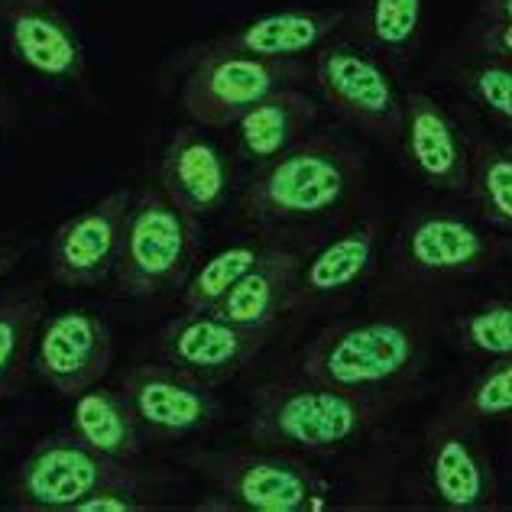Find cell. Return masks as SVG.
<instances>
[{
	"label": "cell",
	"mask_w": 512,
	"mask_h": 512,
	"mask_svg": "<svg viewBox=\"0 0 512 512\" xmlns=\"http://www.w3.org/2000/svg\"><path fill=\"white\" fill-rule=\"evenodd\" d=\"M201 221L185 214L159 185L133 188L124 247L114 269L117 289L130 299L179 292L198 263Z\"/></svg>",
	"instance_id": "277c9868"
},
{
	"label": "cell",
	"mask_w": 512,
	"mask_h": 512,
	"mask_svg": "<svg viewBox=\"0 0 512 512\" xmlns=\"http://www.w3.org/2000/svg\"><path fill=\"white\" fill-rule=\"evenodd\" d=\"M4 117H7V98L0 94V124H4Z\"/></svg>",
	"instance_id": "836d02e7"
},
{
	"label": "cell",
	"mask_w": 512,
	"mask_h": 512,
	"mask_svg": "<svg viewBox=\"0 0 512 512\" xmlns=\"http://www.w3.org/2000/svg\"><path fill=\"white\" fill-rule=\"evenodd\" d=\"M17 260H20L17 247H13V244H0V282L10 276V269L17 266Z\"/></svg>",
	"instance_id": "d6a6232c"
},
{
	"label": "cell",
	"mask_w": 512,
	"mask_h": 512,
	"mask_svg": "<svg viewBox=\"0 0 512 512\" xmlns=\"http://www.w3.org/2000/svg\"><path fill=\"white\" fill-rule=\"evenodd\" d=\"M503 143H506V146H509V150H512V140H503Z\"/></svg>",
	"instance_id": "d590c367"
},
{
	"label": "cell",
	"mask_w": 512,
	"mask_h": 512,
	"mask_svg": "<svg viewBox=\"0 0 512 512\" xmlns=\"http://www.w3.org/2000/svg\"><path fill=\"white\" fill-rule=\"evenodd\" d=\"M425 331L406 315L347 318L321 328L295 357V373L360 396H402L422 370Z\"/></svg>",
	"instance_id": "3957f363"
},
{
	"label": "cell",
	"mask_w": 512,
	"mask_h": 512,
	"mask_svg": "<svg viewBox=\"0 0 512 512\" xmlns=\"http://www.w3.org/2000/svg\"><path fill=\"white\" fill-rule=\"evenodd\" d=\"M114 360V331L107 318L91 308H62L46 315L36 331L33 370L62 399L82 396L98 386Z\"/></svg>",
	"instance_id": "7c38bea8"
},
{
	"label": "cell",
	"mask_w": 512,
	"mask_h": 512,
	"mask_svg": "<svg viewBox=\"0 0 512 512\" xmlns=\"http://www.w3.org/2000/svg\"><path fill=\"white\" fill-rule=\"evenodd\" d=\"M318 120H321L318 101L299 85H292L256 101L227 130H231L237 159H244L250 166H260L276 159L279 153L292 150L295 143H302L318 127Z\"/></svg>",
	"instance_id": "44dd1931"
},
{
	"label": "cell",
	"mask_w": 512,
	"mask_h": 512,
	"mask_svg": "<svg viewBox=\"0 0 512 512\" xmlns=\"http://www.w3.org/2000/svg\"><path fill=\"white\" fill-rule=\"evenodd\" d=\"M269 334L273 331L234 325V321L214 315L211 308L208 312H182L159 328L156 354L169 367L208 386H218L250 367L266 347Z\"/></svg>",
	"instance_id": "4fadbf2b"
},
{
	"label": "cell",
	"mask_w": 512,
	"mask_h": 512,
	"mask_svg": "<svg viewBox=\"0 0 512 512\" xmlns=\"http://www.w3.org/2000/svg\"><path fill=\"white\" fill-rule=\"evenodd\" d=\"M72 431L114 461L133 464L146 448V431L130 412L120 389L91 386L72 399Z\"/></svg>",
	"instance_id": "603a6c76"
},
{
	"label": "cell",
	"mask_w": 512,
	"mask_h": 512,
	"mask_svg": "<svg viewBox=\"0 0 512 512\" xmlns=\"http://www.w3.org/2000/svg\"><path fill=\"white\" fill-rule=\"evenodd\" d=\"M130 188L94 201L91 208L72 214L49 237V269L52 279L69 289H94L114 276L124 224L130 211Z\"/></svg>",
	"instance_id": "5bb4252c"
},
{
	"label": "cell",
	"mask_w": 512,
	"mask_h": 512,
	"mask_svg": "<svg viewBox=\"0 0 512 512\" xmlns=\"http://www.w3.org/2000/svg\"><path fill=\"white\" fill-rule=\"evenodd\" d=\"M425 0H354L344 33L373 49L389 65H409L422 43Z\"/></svg>",
	"instance_id": "7402d4cb"
},
{
	"label": "cell",
	"mask_w": 512,
	"mask_h": 512,
	"mask_svg": "<svg viewBox=\"0 0 512 512\" xmlns=\"http://www.w3.org/2000/svg\"><path fill=\"white\" fill-rule=\"evenodd\" d=\"M0 441H4V428H0Z\"/></svg>",
	"instance_id": "8d00e7d4"
},
{
	"label": "cell",
	"mask_w": 512,
	"mask_h": 512,
	"mask_svg": "<svg viewBox=\"0 0 512 512\" xmlns=\"http://www.w3.org/2000/svg\"><path fill=\"white\" fill-rule=\"evenodd\" d=\"M363 175V153L338 133H308L292 150L253 166L237 211L256 227H292L347 205Z\"/></svg>",
	"instance_id": "7a4b0ae2"
},
{
	"label": "cell",
	"mask_w": 512,
	"mask_h": 512,
	"mask_svg": "<svg viewBox=\"0 0 512 512\" xmlns=\"http://www.w3.org/2000/svg\"><path fill=\"white\" fill-rule=\"evenodd\" d=\"M0 33L20 65L59 85L85 82V46L56 0H0Z\"/></svg>",
	"instance_id": "2e32d148"
},
{
	"label": "cell",
	"mask_w": 512,
	"mask_h": 512,
	"mask_svg": "<svg viewBox=\"0 0 512 512\" xmlns=\"http://www.w3.org/2000/svg\"><path fill=\"white\" fill-rule=\"evenodd\" d=\"M286 234L289 231H282V227H260V234L227 244L224 250L208 256L182 286V312L214 308Z\"/></svg>",
	"instance_id": "cb8c5ba5"
},
{
	"label": "cell",
	"mask_w": 512,
	"mask_h": 512,
	"mask_svg": "<svg viewBox=\"0 0 512 512\" xmlns=\"http://www.w3.org/2000/svg\"><path fill=\"white\" fill-rule=\"evenodd\" d=\"M422 474L431 500L454 512H490L503 506L493 457L474 419L448 406L425 431Z\"/></svg>",
	"instance_id": "9c48e42d"
},
{
	"label": "cell",
	"mask_w": 512,
	"mask_h": 512,
	"mask_svg": "<svg viewBox=\"0 0 512 512\" xmlns=\"http://www.w3.org/2000/svg\"><path fill=\"white\" fill-rule=\"evenodd\" d=\"M386 224L380 214H367L354 227L334 234L305 256L292 289V312H305V308L328 305L334 299H344L347 292H354L363 279L370 276L376 253L383 244Z\"/></svg>",
	"instance_id": "d6986e66"
},
{
	"label": "cell",
	"mask_w": 512,
	"mask_h": 512,
	"mask_svg": "<svg viewBox=\"0 0 512 512\" xmlns=\"http://www.w3.org/2000/svg\"><path fill=\"white\" fill-rule=\"evenodd\" d=\"M46 299L36 289L0 292V402H7L26 386L33 367L36 331L46 318Z\"/></svg>",
	"instance_id": "d4e9b609"
},
{
	"label": "cell",
	"mask_w": 512,
	"mask_h": 512,
	"mask_svg": "<svg viewBox=\"0 0 512 512\" xmlns=\"http://www.w3.org/2000/svg\"><path fill=\"white\" fill-rule=\"evenodd\" d=\"M399 150L406 166L431 192H467L470 146L461 124L448 114L435 94L409 88L402 94V137Z\"/></svg>",
	"instance_id": "9a60e30c"
},
{
	"label": "cell",
	"mask_w": 512,
	"mask_h": 512,
	"mask_svg": "<svg viewBox=\"0 0 512 512\" xmlns=\"http://www.w3.org/2000/svg\"><path fill=\"white\" fill-rule=\"evenodd\" d=\"M467 49L512 62V20H474L467 30Z\"/></svg>",
	"instance_id": "f546056e"
},
{
	"label": "cell",
	"mask_w": 512,
	"mask_h": 512,
	"mask_svg": "<svg viewBox=\"0 0 512 512\" xmlns=\"http://www.w3.org/2000/svg\"><path fill=\"white\" fill-rule=\"evenodd\" d=\"M457 85L474 107H480L490 120L512 133V62L477 56L464 65H457Z\"/></svg>",
	"instance_id": "4316f807"
},
{
	"label": "cell",
	"mask_w": 512,
	"mask_h": 512,
	"mask_svg": "<svg viewBox=\"0 0 512 512\" xmlns=\"http://www.w3.org/2000/svg\"><path fill=\"white\" fill-rule=\"evenodd\" d=\"M312 78L350 127L399 150L402 94L389 75L386 59L341 30L315 52Z\"/></svg>",
	"instance_id": "ba28073f"
},
{
	"label": "cell",
	"mask_w": 512,
	"mask_h": 512,
	"mask_svg": "<svg viewBox=\"0 0 512 512\" xmlns=\"http://www.w3.org/2000/svg\"><path fill=\"white\" fill-rule=\"evenodd\" d=\"M318 244V231H289L211 312L253 331H273L289 315L299 269Z\"/></svg>",
	"instance_id": "ac0fdd59"
},
{
	"label": "cell",
	"mask_w": 512,
	"mask_h": 512,
	"mask_svg": "<svg viewBox=\"0 0 512 512\" xmlns=\"http://www.w3.org/2000/svg\"><path fill=\"white\" fill-rule=\"evenodd\" d=\"M150 509H159V503L140 500V490H127V487L101 490L75 506V512H150Z\"/></svg>",
	"instance_id": "4dcf8cb0"
},
{
	"label": "cell",
	"mask_w": 512,
	"mask_h": 512,
	"mask_svg": "<svg viewBox=\"0 0 512 512\" xmlns=\"http://www.w3.org/2000/svg\"><path fill=\"white\" fill-rule=\"evenodd\" d=\"M347 7H286L247 20L237 30L208 39L214 49H234L260 59H295L318 52L331 36L344 30Z\"/></svg>",
	"instance_id": "ffe728a7"
},
{
	"label": "cell",
	"mask_w": 512,
	"mask_h": 512,
	"mask_svg": "<svg viewBox=\"0 0 512 512\" xmlns=\"http://www.w3.org/2000/svg\"><path fill=\"white\" fill-rule=\"evenodd\" d=\"M56 4H62V7H65V4H75V0H56Z\"/></svg>",
	"instance_id": "e575fe53"
},
{
	"label": "cell",
	"mask_w": 512,
	"mask_h": 512,
	"mask_svg": "<svg viewBox=\"0 0 512 512\" xmlns=\"http://www.w3.org/2000/svg\"><path fill=\"white\" fill-rule=\"evenodd\" d=\"M454 406L477 425L512 419V357L490 360Z\"/></svg>",
	"instance_id": "f1b7e54d"
},
{
	"label": "cell",
	"mask_w": 512,
	"mask_h": 512,
	"mask_svg": "<svg viewBox=\"0 0 512 512\" xmlns=\"http://www.w3.org/2000/svg\"><path fill=\"white\" fill-rule=\"evenodd\" d=\"M182 461L218 487L224 506L250 512H315L328 506L331 483L302 454L279 448H192Z\"/></svg>",
	"instance_id": "5b68a950"
},
{
	"label": "cell",
	"mask_w": 512,
	"mask_h": 512,
	"mask_svg": "<svg viewBox=\"0 0 512 512\" xmlns=\"http://www.w3.org/2000/svg\"><path fill=\"white\" fill-rule=\"evenodd\" d=\"M477 20H512V0H480Z\"/></svg>",
	"instance_id": "1f68e13d"
},
{
	"label": "cell",
	"mask_w": 512,
	"mask_h": 512,
	"mask_svg": "<svg viewBox=\"0 0 512 512\" xmlns=\"http://www.w3.org/2000/svg\"><path fill=\"white\" fill-rule=\"evenodd\" d=\"M120 396L137 415L146 438L182 441L208 431L221 419L214 386L195 380L169 363H133L120 373Z\"/></svg>",
	"instance_id": "8fae6325"
},
{
	"label": "cell",
	"mask_w": 512,
	"mask_h": 512,
	"mask_svg": "<svg viewBox=\"0 0 512 512\" xmlns=\"http://www.w3.org/2000/svg\"><path fill=\"white\" fill-rule=\"evenodd\" d=\"M159 188L195 221L214 218L231 195V166L208 127H175L159 156Z\"/></svg>",
	"instance_id": "e0dca14e"
},
{
	"label": "cell",
	"mask_w": 512,
	"mask_h": 512,
	"mask_svg": "<svg viewBox=\"0 0 512 512\" xmlns=\"http://www.w3.org/2000/svg\"><path fill=\"white\" fill-rule=\"evenodd\" d=\"M470 182L467 195L477 201L483 221L512 234V150L503 140L470 130Z\"/></svg>",
	"instance_id": "484cf974"
},
{
	"label": "cell",
	"mask_w": 512,
	"mask_h": 512,
	"mask_svg": "<svg viewBox=\"0 0 512 512\" xmlns=\"http://www.w3.org/2000/svg\"><path fill=\"white\" fill-rule=\"evenodd\" d=\"M402 396H360L302 373L263 383L247 412V435L263 448L328 457L370 435Z\"/></svg>",
	"instance_id": "6da1fadb"
},
{
	"label": "cell",
	"mask_w": 512,
	"mask_h": 512,
	"mask_svg": "<svg viewBox=\"0 0 512 512\" xmlns=\"http://www.w3.org/2000/svg\"><path fill=\"white\" fill-rule=\"evenodd\" d=\"M454 341L483 360L512 357V299L477 305L454 318Z\"/></svg>",
	"instance_id": "83f0119b"
},
{
	"label": "cell",
	"mask_w": 512,
	"mask_h": 512,
	"mask_svg": "<svg viewBox=\"0 0 512 512\" xmlns=\"http://www.w3.org/2000/svg\"><path fill=\"white\" fill-rule=\"evenodd\" d=\"M305 78L308 69L295 59H260L205 43L188 56L179 101L195 124L208 130H227L256 101L269 98L279 88L299 85Z\"/></svg>",
	"instance_id": "52a82bcc"
},
{
	"label": "cell",
	"mask_w": 512,
	"mask_h": 512,
	"mask_svg": "<svg viewBox=\"0 0 512 512\" xmlns=\"http://www.w3.org/2000/svg\"><path fill=\"white\" fill-rule=\"evenodd\" d=\"M140 490V470L94 451L75 431H56L33 441L10 477V506L26 512H75L101 490Z\"/></svg>",
	"instance_id": "8992f818"
},
{
	"label": "cell",
	"mask_w": 512,
	"mask_h": 512,
	"mask_svg": "<svg viewBox=\"0 0 512 512\" xmlns=\"http://www.w3.org/2000/svg\"><path fill=\"white\" fill-rule=\"evenodd\" d=\"M503 253L487 227L464 214L425 208L412 211L393 237V273L402 279H457L477 276Z\"/></svg>",
	"instance_id": "30bf717a"
}]
</instances>
